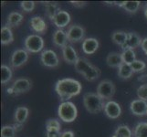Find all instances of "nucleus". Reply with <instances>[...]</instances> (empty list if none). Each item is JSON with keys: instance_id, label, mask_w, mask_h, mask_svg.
<instances>
[{"instance_id": "obj_1", "label": "nucleus", "mask_w": 147, "mask_h": 137, "mask_svg": "<svg viewBox=\"0 0 147 137\" xmlns=\"http://www.w3.org/2000/svg\"><path fill=\"white\" fill-rule=\"evenodd\" d=\"M82 89V86L80 82L70 78L59 80L55 85V90L62 103L69 101V99L79 95Z\"/></svg>"}, {"instance_id": "obj_2", "label": "nucleus", "mask_w": 147, "mask_h": 137, "mask_svg": "<svg viewBox=\"0 0 147 137\" xmlns=\"http://www.w3.org/2000/svg\"><path fill=\"white\" fill-rule=\"evenodd\" d=\"M83 104L89 113H99L104 110V100L101 99L97 93L87 92L83 95Z\"/></svg>"}, {"instance_id": "obj_3", "label": "nucleus", "mask_w": 147, "mask_h": 137, "mask_svg": "<svg viewBox=\"0 0 147 137\" xmlns=\"http://www.w3.org/2000/svg\"><path fill=\"white\" fill-rule=\"evenodd\" d=\"M58 115L64 123H72L78 116L77 107L71 101H64L59 106Z\"/></svg>"}, {"instance_id": "obj_4", "label": "nucleus", "mask_w": 147, "mask_h": 137, "mask_svg": "<svg viewBox=\"0 0 147 137\" xmlns=\"http://www.w3.org/2000/svg\"><path fill=\"white\" fill-rule=\"evenodd\" d=\"M32 88V82L27 78L17 79L13 82L11 87L7 88V91L9 95H19L25 93Z\"/></svg>"}, {"instance_id": "obj_5", "label": "nucleus", "mask_w": 147, "mask_h": 137, "mask_svg": "<svg viewBox=\"0 0 147 137\" xmlns=\"http://www.w3.org/2000/svg\"><path fill=\"white\" fill-rule=\"evenodd\" d=\"M44 48V39L36 34L29 35L25 39V49L30 53H38Z\"/></svg>"}, {"instance_id": "obj_6", "label": "nucleus", "mask_w": 147, "mask_h": 137, "mask_svg": "<svg viewBox=\"0 0 147 137\" xmlns=\"http://www.w3.org/2000/svg\"><path fill=\"white\" fill-rule=\"evenodd\" d=\"M115 85L114 83L110 80H103L98 84L97 86V93L100 97L106 101L110 100L113 97V95L115 94Z\"/></svg>"}, {"instance_id": "obj_7", "label": "nucleus", "mask_w": 147, "mask_h": 137, "mask_svg": "<svg viewBox=\"0 0 147 137\" xmlns=\"http://www.w3.org/2000/svg\"><path fill=\"white\" fill-rule=\"evenodd\" d=\"M40 61L42 65L48 68H57L59 65L58 55L52 49H45L40 54Z\"/></svg>"}, {"instance_id": "obj_8", "label": "nucleus", "mask_w": 147, "mask_h": 137, "mask_svg": "<svg viewBox=\"0 0 147 137\" xmlns=\"http://www.w3.org/2000/svg\"><path fill=\"white\" fill-rule=\"evenodd\" d=\"M28 52L26 49H17L13 52L10 58V65L14 69H18L28 61Z\"/></svg>"}, {"instance_id": "obj_9", "label": "nucleus", "mask_w": 147, "mask_h": 137, "mask_svg": "<svg viewBox=\"0 0 147 137\" xmlns=\"http://www.w3.org/2000/svg\"><path fill=\"white\" fill-rule=\"evenodd\" d=\"M67 36L69 42H79L85 37V29L80 25H71L67 30Z\"/></svg>"}, {"instance_id": "obj_10", "label": "nucleus", "mask_w": 147, "mask_h": 137, "mask_svg": "<svg viewBox=\"0 0 147 137\" xmlns=\"http://www.w3.org/2000/svg\"><path fill=\"white\" fill-rule=\"evenodd\" d=\"M104 113L110 119H117L121 113V108L118 103L114 101H109L105 103Z\"/></svg>"}, {"instance_id": "obj_11", "label": "nucleus", "mask_w": 147, "mask_h": 137, "mask_svg": "<svg viewBox=\"0 0 147 137\" xmlns=\"http://www.w3.org/2000/svg\"><path fill=\"white\" fill-rule=\"evenodd\" d=\"M130 111L136 116H144L147 113V101L143 100H134L130 103Z\"/></svg>"}, {"instance_id": "obj_12", "label": "nucleus", "mask_w": 147, "mask_h": 137, "mask_svg": "<svg viewBox=\"0 0 147 137\" xmlns=\"http://www.w3.org/2000/svg\"><path fill=\"white\" fill-rule=\"evenodd\" d=\"M70 20H71L70 15L67 11L60 10V11L55 16V18L52 20V22L58 28L62 29L63 28L68 26L70 22Z\"/></svg>"}, {"instance_id": "obj_13", "label": "nucleus", "mask_w": 147, "mask_h": 137, "mask_svg": "<svg viewBox=\"0 0 147 137\" xmlns=\"http://www.w3.org/2000/svg\"><path fill=\"white\" fill-rule=\"evenodd\" d=\"M52 40L56 47L63 49L68 45V41H69L67 31H64L63 29H59V28L55 30L52 36Z\"/></svg>"}, {"instance_id": "obj_14", "label": "nucleus", "mask_w": 147, "mask_h": 137, "mask_svg": "<svg viewBox=\"0 0 147 137\" xmlns=\"http://www.w3.org/2000/svg\"><path fill=\"white\" fill-rule=\"evenodd\" d=\"M29 24H30V28H31V29L34 32L40 33V34H44L46 32L47 23L41 17L35 16L31 18V19L29 20Z\"/></svg>"}, {"instance_id": "obj_15", "label": "nucleus", "mask_w": 147, "mask_h": 137, "mask_svg": "<svg viewBox=\"0 0 147 137\" xmlns=\"http://www.w3.org/2000/svg\"><path fill=\"white\" fill-rule=\"evenodd\" d=\"M62 57L65 61L69 64L75 65V63L77 62V60L79 59L78 53L76 51V49L71 45H69V44L62 49Z\"/></svg>"}, {"instance_id": "obj_16", "label": "nucleus", "mask_w": 147, "mask_h": 137, "mask_svg": "<svg viewBox=\"0 0 147 137\" xmlns=\"http://www.w3.org/2000/svg\"><path fill=\"white\" fill-rule=\"evenodd\" d=\"M100 43L94 38H87L82 42V51L87 55L94 54L99 49Z\"/></svg>"}, {"instance_id": "obj_17", "label": "nucleus", "mask_w": 147, "mask_h": 137, "mask_svg": "<svg viewBox=\"0 0 147 137\" xmlns=\"http://www.w3.org/2000/svg\"><path fill=\"white\" fill-rule=\"evenodd\" d=\"M143 42V38H141V36L136 32H130L128 33V38L127 41L124 44L123 47H121V49H134L136 48H138L139 46L142 45Z\"/></svg>"}, {"instance_id": "obj_18", "label": "nucleus", "mask_w": 147, "mask_h": 137, "mask_svg": "<svg viewBox=\"0 0 147 137\" xmlns=\"http://www.w3.org/2000/svg\"><path fill=\"white\" fill-rule=\"evenodd\" d=\"M106 63L111 68H120L123 64L121 54L118 52H111L106 57Z\"/></svg>"}, {"instance_id": "obj_19", "label": "nucleus", "mask_w": 147, "mask_h": 137, "mask_svg": "<svg viewBox=\"0 0 147 137\" xmlns=\"http://www.w3.org/2000/svg\"><path fill=\"white\" fill-rule=\"evenodd\" d=\"M29 114V110L28 108L25 107V106H19L17 108L16 111H15L14 115V121L16 124H24L25 121H27Z\"/></svg>"}, {"instance_id": "obj_20", "label": "nucleus", "mask_w": 147, "mask_h": 137, "mask_svg": "<svg viewBox=\"0 0 147 137\" xmlns=\"http://www.w3.org/2000/svg\"><path fill=\"white\" fill-rule=\"evenodd\" d=\"M44 7H45V14H46V16L51 21L55 18L56 15L60 11V7L59 3L57 2H45Z\"/></svg>"}, {"instance_id": "obj_21", "label": "nucleus", "mask_w": 147, "mask_h": 137, "mask_svg": "<svg viewBox=\"0 0 147 137\" xmlns=\"http://www.w3.org/2000/svg\"><path fill=\"white\" fill-rule=\"evenodd\" d=\"M24 17L21 13L18 11L11 12L7 18V26L9 28H16L18 27L23 22Z\"/></svg>"}, {"instance_id": "obj_22", "label": "nucleus", "mask_w": 147, "mask_h": 137, "mask_svg": "<svg viewBox=\"0 0 147 137\" xmlns=\"http://www.w3.org/2000/svg\"><path fill=\"white\" fill-rule=\"evenodd\" d=\"M75 70L80 75H84L85 72L92 67V64L90 62V60L86 58L83 57H80L79 58V59L77 60V62L75 63Z\"/></svg>"}, {"instance_id": "obj_23", "label": "nucleus", "mask_w": 147, "mask_h": 137, "mask_svg": "<svg viewBox=\"0 0 147 137\" xmlns=\"http://www.w3.org/2000/svg\"><path fill=\"white\" fill-rule=\"evenodd\" d=\"M127 38H128V33L121 31V30L114 31L111 34V40H113V43H115L116 45L120 46L121 48L124 46V44L127 41Z\"/></svg>"}, {"instance_id": "obj_24", "label": "nucleus", "mask_w": 147, "mask_h": 137, "mask_svg": "<svg viewBox=\"0 0 147 137\" xmlns=\"http://www.w3.org/2000/svg\"><path fill=\"white\" fill-rule=\"evenodd\" d=\"M14 41V36L12 33L11 28L7 27V25L1 28V44L8 45Z\"/></svg>"}, {"instance_id": "obj_25", "label": "nucleus", "mask_w": 147, "mask_h": 137, "mask_svg": "<svg viewBox=\"0 0 147 137\" xmlns=\"http://www.w3.org/2000/svg\"><path fill=\"white\" fill-rule=\"evenodd\" d=\"M100 70L98 67L92 65L87 72H85V74L83 75V77L85 80H87L88 82H93V80H97L98 78H100Z\"/></svg>"}, {"instance_id": "obj_26", "label": "nucleus", "mask_w": 147, "mask_h": 137, "mask_svg": "<svg viewBox=\"0 0 147 137\" xmlns=\"http://www.w3.org/2000/svg\"><path fill=\"white\" fill-rule=\"evenodd\" d=\"M134 70L131 68V65L123 63L121 67L118 69V76L123 80H128L130 79L134 74Z\"/></svg>"}, {"instance_id": "obj_27", "label": "nucleus", "mask_w": 147, "mask_h": 137, "mask_svg": "<svg viewBox=\"0 0 147 137\" xmlns=\"http://www.w3.org/2000/svg\"><path fill=\"white\" fill-rule=\"evenodd\" d=\"M0 70H1V84L6 85L12 79V70L7 65H1Z\"/></svg>"}, {"instance_id": "obj_28", "label": "nucleus", "mask_w": 147, "mask_h": 137, "mask_svg": "<svg viewBox=\"0 0 147 137\" xmlns=\"http://www.w3.org/2000/svg\"><path fill=\"white\" fill-rule=\"evenodd\" d=\"M121 54V58H123V61L125 64L131 65L134 60H136V55L134 49H123Z\"/></svg>"}, {"instance_id": "obj_29", "label": "nucleus", "mask_w": 147, "mask_h": 137, "mask_svg": "<svg viewBox=\"0 0 147 137\" xmlns=\"http://www.w3.org/2000/svg\"><path fill=\"white\" fill-rule=\"evenodd\" d=\"M140 7H141L140 1H124L121 8H123L126 12L134 14L138 11Z\"/></svg>"}, {"instance_id": "obj_30", "label": "nucleus", "mask_w": 147, "mask_h": 137, "mask_svg": "<svg viewBox=\"0 0 147 137\" xmlns=\"http://www.w3.org/2000/svg\"><path fill=\"white\" fill-rule=\"evenodd\" d=\"M134 137H147V123H139L134 130Z\"/></svg>"}, {"instance_id": "obj_31", "label": "nucleus", "mask_w": 147, "mask_h": 137, "mask_svg": "<svg viewBox=\"0 0 147 137\" xmlns=\"http://www.w3.org/2000/svg\"><path fill=\"white\" fill-rule=\"evenodd\" d=\"M114 135H116L117 137H131L133 136V133H131V129L127 125L121 124L119 125L117 129L115 130Z\"/></svg>"}, {"instance_id": "obj_32", "label": "nucleus", "mask_w": 147, "mask_h": 137, "mask_svg": "<svg viewBox=\"0 0 147 137\" xmlns=\"http://www.w3.org/2000/svg\"><path fill=\"white\" fill-rule=\"evenodd\" d=\"M17 132L13 125H4L1 128V137H16Z\"/></svg>"}, {"instance_id": "obj_33", "label": "nucleus", "mask_w": 147, "mask_h": 137, "mask_svg": "<svg viewBox=\"0 0 147 137\" xmlns=\"http://www.w3.org/2000/svg\"><path fill=\"white\" fill-rule=\"evenodd\" d=\"M131 68L133 69L134 72H143V70H144V69L146 68V64L143 60L136 59L131 64Z\"/></svg>"}, {"instance_id": "obj_34", "label": "nucleus", "mask_w": 147, "mask_h": 137, "mask_svg": "<svg viewBox=\"0 0 147 137\" xmlns=\"http://www.w3.org/2000/svg\"><path fill=\"white\" fill-rule=\"evenodd\" d=\"M48 128H53L57 129L59 131H61V124L57 119H49L46 121V129Z\"/></svg>"}, {"instance_id": "obj_35", "label": "nucleus", "mask_w": 147, "mask_h": 137, "mask_svg": "<svg viewBox=\"0 0 147 137\" xmlns=\"http://www.w3.org/2000/svg\"><path fill=\"white\" fill-rule=\"evenodd\" d=\"M137 96L140 100L147 101V84H143L137 89Z\"/></svg>"}, {"instance_id": "obj_36", "label": "nucleus", "mask_w": 147, "mask_h": 137, "mask_svg": "<svg viewBox=\"0 0 147 137\" xmlns=\"http://www.w3.org/2000/svg\"><path fill=\"white\" fill-rule=\"evenodd\" d=\"M20 7L21 8L28 13L32 12L35 8V2L34 1H22L20 3Z\"/></svg>"}, {"instance_id": "obj_37", "label": "nucleus", "mask_w": 147, "mask_h": 137, "mask_svg": "<svg viewBox=\"0 0 147 137\" xmlns=\"http://www.w3.org/2000/svg\"><path fill=\"white\" fill-rule=\"evenodd\" d=\"M46 135H47V137H60L61 133H60V131H59L57 129L48 128V129H46Z\"/></svg>"}, {"instance_id": "obj_38", "label": "nucleus", "mask_w": 147, "mask_h": 137, "mask_svg": "<svg viewBox=\"0 0 147 137\" xmlns=\"http://www.w3.org/2000/svg\"><path fill=\"white\" fill-rule=\"evenodd\" d=\"M69 3L71 4L73 7L77 8H82L87 5V2H85V1H70Z\"/></svg>"}, {"instance_id": "obj_39", "label": "nucleus", "mask_w": 147, "mask_h": 137, "mask_svg": "<svg viewBox=\"0 0 147 137\" xmlns=\"http://www.w3.org/2000/svg\"><path fill=\"white\" fill-rule=\"evenodd\" d=\"M75 136V134L73 131H65L63 133H61V135L60 137H74Z\"/></svg>"}, {"instance_id": "obj_40", "label": "nucleus", "mask_w": 147, "mask_h": 137, "mask_svg": "<svg viewBox=\"0 0 147 137\" xmlns=\"http://www.w3.org/2000/svg\"><path fill=\"white\" fill-rule=\"evenodd\" d=\"M141 47H142V49H143V50H144V52L145 53V55L147 56V37L143 39V42H142Z\"/></svg>"}, {"instance_id": "obj_41", "label": "nucleus", "mask_w": 147, "mask_h": 137, "mask_svg": "<svg viewBox=\"0 0 147 137\" xmlns=\"http://www.w3.org/2000/svg\"><path fill=\"white\" fill-rule=\"evenodd\" d=\"M13 127L15 128V130H16V132L18 133V132H19V131H21V130H22V128H23V124H16V123H15V124H13Z\"/></svg>"}, {"instance_id": "obj_42", "label": "nucleus", "mask_w": 147, "mask_h": 137, "mask_svg": "<svg viewBox=\"0 0 147 137\" xmlns=\"http://www.w3.org/2000/svg\"><path fill=\"white\" fill-rule=\"evenodd\" d=\"M144 17L147 19V3L145 4V6L144 7Z\"/></svg>"}, {"instance_id": "obj_43", "label": "nucleus", "mask_w": 147, "mask_h": 137, "mask_svg": "<svg viewBox=\"0 0 147 137\" xmlns=\"http://www.w3.org/2000/svg\"><path fill=\"white\" fill-rule=\"evenodd\" d=\"M111 137H117V136H116V135H114V134H113V136H111Z\"/></svg>"}, {"instance_id": "obj_44", "label": "nucleus", "mask_w": 147, "mask_h": 137, "mask_svg": "<svg viewBox=\"0 0 147 137\" xmlns=\"http://www.w3.org/2000/svg\"><path fill=\"white\" fill-rule=\"evenodd\" d=\"M146 116H147V113H146Z\"/></svg>"}]
</instances>
